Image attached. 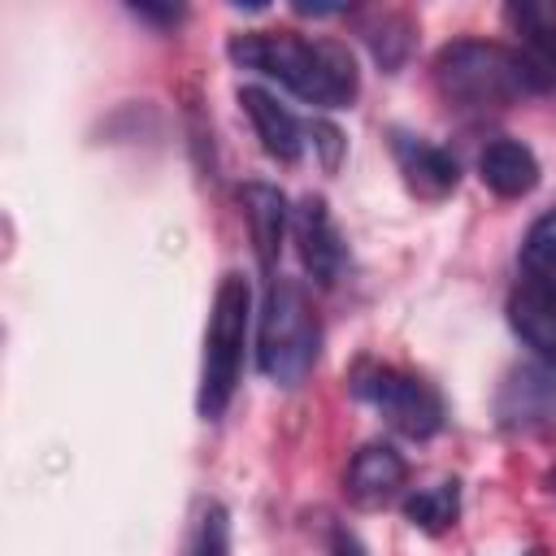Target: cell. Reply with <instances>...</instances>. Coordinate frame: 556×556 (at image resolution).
Returning a JSON list of instances; mask_svg holds the SVG:
<instances>
[{
  "instance_id": "cell-11",
  "label": "cell",
  "mask_w": 556,
  "mask_h": 556,
  "mask_svg": "<svg viewBox=\"0 0 556 556\" xmlns=\"http://www.w3.org/2000/svg\"><path fill=\"white\" fill-rule=\"evenodd\" d=\"M408 478V460L391 443H365L348 465V495L356 504H382L391 500Z\"/></svg>"
},
{
  "instance_id": "cell-12",
  "label": "cell",
  "mask_w": 556,
  "mask_h": 556,
  "mask_svg": "<svg viewBox=\"0 0 556 556\" xmlns=\"http://www.w3.org/2000/svg\"><path fill=\"white\" fill-rule=\"evenodd\" d=\"M239 200H243V213H248V226H252L256 261H261L265 274H274V261L282 252V235H287V217H291L287 195L269 182H248L239 191Z\"/></svg>"
},
{
  "instance_id": "cell-18",
  "label": "cell",
  "mask_w": 556,
  "mask_h": 556,
  "mask_svg": "<svg viewBox=\"0 0 556 556\" xmlns=\"http://www.w3.org/2000/svg\"><path fill=\"white\" fill-rule=\"evenodd\" d=\"M130 13L135 17H152V22H178L182 17V9H152V4H135Z\"/></svg>"
},
{
  "instance_id": "cell-9",
  "label": "cell",
  "mask_w": 556,
  "mask_h": 556,
  "mask_svg": "<svg viewBox=\"0 0 556 556\" xmlns=\"http://www.w3.org/2000/svg\"><path fill=\"white\" fill-rule=\"evenodd\" d=\"M391 156L408 182V191H417L421 200H443L456 191L460 182V169H456V156L421 135H408V130H391Z\"/></svg>"
},
{
  "instance_id": "cell-15",
  "label": "cell",
  "mask_w": 556,
  "mask_h": 556,
  "mask_svg": "<svg viewBox=\"0 0 556 556\" xmlns=\"http://www.w3.org/2000/svg\"><path fill=\"white\" fill-rule=\"evenodd\" d=\"M521 261L534 278H552L556 282V204L526 230V243H521Z\"/></svg>"
},
{
  "instance_id": "cell-5",
  "label": "cell",
  "mask_w": 556,
  "mask_h": 556,
  "mask_svg": "<svg viewBox=\"0 0 556 556\" xmlns=\"http://www.w3.org/2000/svg\"><path fill=\"white\" fill-rule=\"evenodd\" d=\"M356 395L369 400L382 421L408 439H430L439 426H443V400L439 391L417 378V374H404V369H391V365H369L356 374Z\"/></svg>"
},
{
  "instance_id": "cell-13",
  "label": "cell",
  "mask_w": 556,
  "mask_h": 556,
  "mask_svg": "<svg viewBox=\"0 0 556 556\" xmlns=\"http://www.w3.org/2000/svg\"><path fill=\"white\" fill-rule=\"evenodd\" d=\"M478 178H482L495 195L517 200V195H530V191L539 187V161H534V152H530L526 143H517V139H495V143H486L482 156H478Z\"/></svg>"
},
{
  "instance_id": "cell-2",
  "label": "cell",
  "mask_w": 556,
  "mask_h": 556,
  "mask_svg": "<svg viewBox=\"0 0 556 556\" xmlns=\"http://www.w3.org/2000/svg\"><path fill=\"white\" fill-rule=\"evenodd\" d=\"M434 87L456 109H508L513 100L534 91L517 48L486 43V39L443 43L434 56Z\"/></svg>"
},
{
  "instance_id": "cell-19",
  "label": "cell",
  "mask_w": 556,
  "mask_h": 556,
  "mask_svg": "<svg viewBox=\"0 0 556 556\" xmlns=\"http://www.w3.org/2000/svg\"><path fill=\"white\" fill-rule=\"evenodd\" d=\"M547 486H552V495H556V473H552V478H547Z\"/></svg>"
},
{
  "instance_id": "cell-7",
  "label": "cell",
  "mask_w": 556,
  "mask_h": 556,
  "mask_svg": "<svg viewBox=\"0 0 556 556\" xmlns=\"http://www.w3.org/2000/svg\"><path fill=\"white\" fill-rule=\"evenodd\" d=\"M291 235H295V248H300V261H304L308 278L317 287H330L343 274L348 252H343V239H339L334 217H330L321 195H304L291 208Z\"/></svg>"
},
{
  "instance_id": "cell-8",
  "label": "cell",
  "mask_w": 556,
  "mask_h": 556,
  "mask_svg": "<svg viewBox=\"0 0 556 556\" xmlns=\"http://www.w3.org/2000/svg\"><path fill=\"white\" fill-rule=\"evenodd\" d=\"M508 326L517 339L547 365L556 369V282L552 278H521L508 295Z\"/></svg>"
},
{
  "instance_id": "cell-16",
  "label": "cell",
  "mask_w": 556,
  "mask_h": 556,
  "mask_svg": "<svg viewBox=\"0 0 556 556\" xmlns=\"http://www.w3.org/2000/svg\"><path fill=\"white\" fill-rule=\"evenodd\" d=\"M191 556H230V517L222 504H208L191 543Z\"/></svg>"
},
{
  "instance_id": "cell-4",
  "label": "cell",
  "mask_w": 556,
  "mask_h": 556,
  "mask_svg": "<svg viewBox=\"0 0 556 556\" xmlns=\"http://www.w3.org/2000/svg\"><path fill=\"white\" fill-rule=\"evenodd\" d=\"M321 352V326L308 304V291L295 278H274L261 308V334H256V361L261 374L295 387Z\"/></svg>"
},
{
  "instance_id": "cell-3",
  "label": "cell",
  "mask_w": 556,
  "mask_h": 556,
  "mask_svg": "<svg viewBox=\"0 0 556 556\" xmlns=\"http://www.w3.org/2000/svg\"><path fill=\"white\" fill-rule=\"evenodd\" d=\"M252 330V287L243 274H222L208 330H204V369H200V417L217 421L226 404L235 400L239 374H243V348Z\"/></svg>"
},
{
  "instance_id": "cell-6",
  "label": "cell",
  "mask_w": 556,
  "mask_h": 556,
  "mask_svg": "<svg viewBox=\"0 0 556 556\" xmlns=\"http://www.w3.org/2000/svg\"><path fill=\"white\" fill-rule=\"evenodd\" d=\"M508 30L517 35V56L530 70L534 91L556 87V0H513L504 9Z\"/></svg>"
},
{
  "instance_id": "cell-14",
  "label": "cell",
  "mask_w": 556,
  "mask_h": 556,
  "mask_svg": "<svg viewBox=\"0 0 556 556\" xmlns=\"http://www.w3.org/2000/svg\"><path fill=\"white\" fill-rule=\"evenodd\" d=\"M456 513H460V491H456V482H434V486H421V491H413L408 500H404V517L413 521V526H421V530H447L452 521H456Z\"/></svg>"
},
{
  "instance_id": "cell-1",
  "label": "cell",
  "mask_w": 556,
  "mask_h": 556,
  "mask_svg": "<svg viewBox=\"0 0 556 556\" xmlns=\"http://www.w3.org/2000/svg\"><path fill=\"white\" fill-rule=\"evenodd\" d=\"M230 61L278 78L291 96L317 109H343L361 91L356 56L339 39H304L295 30H248L230 39Z\"/></svg>"
},
{
  "instance_id": "cell-10",
  "label": "cell",
  "mask_w": 556,
  "mask_h": 556,
  "mask_svg": "<svg viewBox=\"0 0 556 556\" xmlns=\"http://www.w3.org/2000/svg\"><path fill=\"white\" fill-rule=\"evenodd\" d=\"M239 104H243V113H248L261 148L274 161H282V165L300 161V152H304V126L295 122V113L287 104H278V96H269L265 87H239Z\"/></svg>"
},
{
  "instance_id": "cell-17",
  "label": "cell",
  "mask_w": 556,
  "mask_h": 556,
  "mask_svg": "<svg viewBox=\"0 0 556 556\" xmlns=\"http://www.w3.org/2000/svg\"><path fill=\"white\" fill-rule=\"evenodd\" d=\"M330 556H365V547H361V539H356L352 530L339 526V530L330 534Z\"/></svg>"
}]
</instances>
